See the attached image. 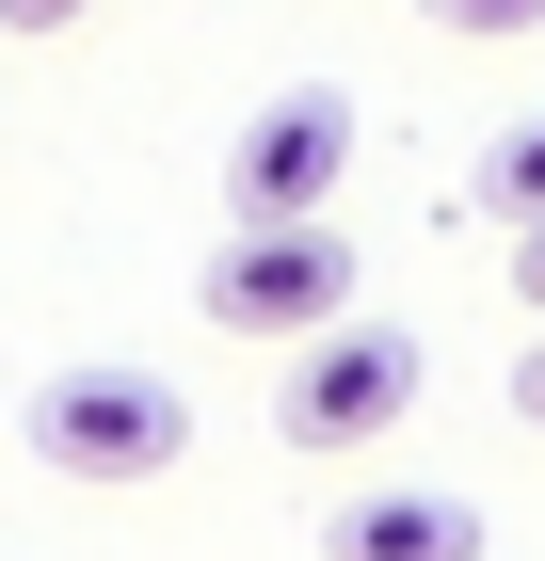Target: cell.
<instances>
[{"label":"cell","instance_id":"1","mask_svg":"<svg viewBox=\"0 0 545 561\" xmlns=\"http://www.w3.org/2000/svg\"><path fill=\"white\" fill-rule=\"evenodd\" d=\"M33 449L113 497V481H161L177 449H193V401H177L161 369H48L33 386Z\"/></svg>","mask_w":545,"mask_h":561},{"label":"cell","instance_id":"2","mask_svg":"<svg viewBox=\"0 0 545 561\" xmlns=\"http://www.w3.org/2000/svg\"><path fill=\"white\" fill-rule=\"evenodd\" d=\"M418 417V337L401 321H321L289 353V386H273V433L289 449H370V433Z\"/></svg>","mask_w":545,"mask_h":561},{"label":"cell","instance_id":"3","mask_svg":"<svg viewBox=\"0 0 545 561\" xmlns=\"http://www.w3.org/2000/svg\"><path fill=\"white\" fill-rule=\"evenodd\" d=\"M193 305H209L225 337H289L305 353L321 321H353V241H337V225H241Z\"/></svg>","mask_w":545,"mask_h":561},{"label":"cell","instance_id":"4","mask_svg":"<svg viewBox=\"0 0 545 561\" xmlns=\"http://www.w3.org/2000/svg\"><path fill=\"white\" fill-rule=\"evenodd\" d=\"M337 176H353V96L289 81L273 113H241V145H225V209L241 225H321Z\"/></svg>","mask_w":545,"mask_h":561},{"label":"cell","instance_id":"5","mask_svg":"<svg viewBox=\"0 0 545 561\" xmlns=\"http://www.w3.org/2000/svg\"><path fill=\"white\" fill-rule=\"evenodd\" d=\"M321 561H481V514L465 497H337Z\"/></svg>","mask_w":545,"mask_h":561},{"label":"cell","instance_id":"6","mask_svg":"<svg viewBox=\"0 0 545 561\" xmlns=\"http://www.w3.org/2000/svg\"><path fill=\"white\" fill-rule=\"evenodd\" d=\"M481 209H498V225H545V113H530V129H498V161H481Z\"/></svg>","mask_w":545,"mask_h":561},{"label":"cell","instance_id":"7","mask_svg":"<svg viewBox=\"0 0 545 561\" xmlns=\"http://www.w3.org/2000/svg\"><path fill=\"white\" fill-rule=\"evenodd\" d=\"M433 33H545V0H418Z\"/></svg>","mask_w":545,"mask_h":561},{"label":"cell","instance_id":"8","mask_svg":"<svg viewBox=\"0 0 545 561\" xmlns=\"http://www.w3.org/2000/svg\"><path fill=\"white\" fill-rule=\"evenodd\" d=\"M498 273H513V305L545 321V225H513V257H498Z\"/></svg>","mask_w":545,"mask_h":561},{"label":"cell","instance_id":"9","mask_svg":"<svg viewBox=\"0 0 545 561\" xmlns=\"http://www.w3.org/2000/svg\"><path fill=\"white\" fill-rule=\"evenodd\" d=\"M96 0H0V33H81Z\"/></svg>","mask_w":545,"mask_h":561},{"label":"cell","instance_id":"10","mask_svg":"<svg viewBox=\"0 0 545 561\" xmlns=\"http://www.w3.org/2000/svg\"><path fill=\"white\" fill-rule=\"evenodd\" d=\"M513 417H530V433H545V337H530V353H513Z\"/></svg>","mask_w":545,"mask_h":561}]
</instances>
